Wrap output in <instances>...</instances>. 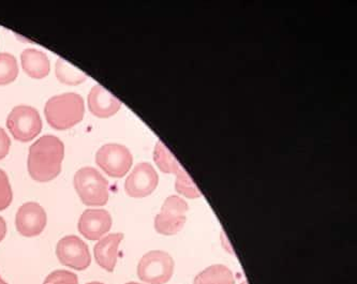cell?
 <instances>
[{"instance_id": "1", "label": "cell", "mask_w": 357, "mask_h": 284, "mask_svg": "<svg viewBox=\"0 0 357 284\" xmlns=\"http://www.w3.org/2000/svg\"><path fill=\"white\" fill-rule=\"evenodd\" d=\"M65 157V145L61 139L47 134L40 137L29 148L28 172L40 183L53 181L61 174V163Z\"/></svg>"}, {"instance_id": "2", "label": "cell", "mask_w": 357, "mask_h": 284, "mask_svg": "<svg viewBox=\"0 0 357 284\" xmlns=\"http://www.w3.org/2000/svg\"><path fill=\"white\" fill-rule=\"evenodd\" d=\"M45 114L47 123L54 129H70L83 119L85 103L82 96L75 93L54 96L47 100Z\"/></svg>"}, {"instance_id": "3", "label": "cell", "mask_w": 357, "mask_h": 284, "mask_svg": "<svg viewBox=\"0 0 357 284\" xmlns=\"http://www.w3.org/2000/svg\"><path fill=\"white\" fill-rule=\"evenodd\" d=\"M75 188L87 206H103L109 201V181L95 167L79 169L75 175Z\"/></svg>"}, {"instance_id": "4", "label": "cell", "mask_w": 357, "mask_h": 284, "mask_svg": "<svg viewBox=\"0 0 357 284\" xmlns=\"http://www.w3.org/2000/svg\"><path fill=\"white\" fill-rule=\"evenodd\" d=\"M174 267V260L167 252L153 250L139 262L137 277L146 284H165L172 278Z\"/></svg>"}, {"instance_id": "5", "label": "cell", "mask_w": 357, "mask_h": 284, "mask_svg": "<svg viewBox=\"0 0 357 284\" xmlns=\"http://www.w3.org/2000/svg\"><path fill=\"white\" fill-rule=\"evenodd\" d=\"M7 127L14 139L20 142H31L42 130L39 112L29 105H19L10 112Z\"/></svg>"}, {"instance_id": "6", "label": "cell", "mask_w": 357, "mask_h": 284, "mask_svg": "<svg viewBox=\"0 0 357 284\" xmlns=\"http://www.w3.org/2000/svg\"><path fill=\"white\" fill-rule=\"evenodd\" d=\"M188 204L177 195H171L165 200L160 213L155 216V229L162 235H175L185 225V214L188 211Z\"/></svg>"}, {"instance_id": "7", "label": "cell", "mask_w": 357, "mask_h": 284, "mask_svg": "<svg viewBox=\"0 0 357 284\" xmlns=\"http://www.w3.org/2000/svg\"><path fill=\"white\" fill-rule=\"evenodd\" d=\"M96 162L107 175L121 178L130 170L133 157L131 151L121 144H105L96 155Z\"/></svg>"}, {"instance_id": "8", "label": "cell", "mask_w": 357, "mask_h": 284, "mask_svg": "<svg viewBox=\"0 0 357 284\" xmlns=\"http://www.w3.org/2000/svg\"><path fill=\"white\" fill-rule=\"evenodd\" d=\"M56 255L63 266L73 268L75 271H85L91 266L89 246L75 235L61 238L56 247Z\"/></svg>"}, {"instance_id": "9", "label": "cell", "mask_w": 357, "mask_h": 284, "mask_svg": "<svg viewBox=\"0 0 357 284\" xmlns=\"http://www.w3.org/2000/svg\"><path fill=\"white\" fill-rule=\"evenodd\" d=\"M159 176L153 165L147 162L135 165L126 179L125 189L131 197H145L155 191L158 186Z\"/></svg>"}, {"instance_id": "10", "label": "cell", "mask_w": 357, "mask_h": 284, "mask_svg": "<svg viewBox=\"0 0 357 284\" xmlns=\"http://www.w3.org/2000/svg\"><path fill=\"white\" fill-rule=\"evenodd\" d=\"M45 208L36 202H28L19 208L15 217L17 232L25 237L40 235L47 227Z\"/></svg>"}, {"instance_id": "11", "label": "cell", "mask_w": 357, "mask_h": 284, "mask_svg": "<svg viewBox=\"0 0 357 284\" xmlns=\"http://www.w3.org/2000/svg\"><path fill=\"white\" fill-rule=\"evenodd\" d=\"M112 216L105 209H87L79 217L77 229L89 241H100L112 227Z\"/></svg>"}, {"instance_id": "12", "label": "cell", "mask_w": 357, "mask_h": 284, "mask_svg": "<svg viewBox=\"0 0 357 284\" xmlns=\"http://www.w3.org/2000/svg\"><path fill=\"white\" fill-rule=\"evenodd\" d=\"M123 239V234H109L101 238L93 248V254L98 265L109 273H113L115 269L119 259V244Z\"/></svg>"}, {"instance_id": "13", "label": "cell", "mask_w": 357, "mask_h": 284, "mask_svg": "<svg viewBox=\"0 0 357 284\" xmlns=\"http://www.w3.org/2000/svg\"><path fill=\"white\" fill-rule=\"evenodd\" d=\"M121 107V102L101 85H95L89 95V109L99 118L115 115Z\"/></svg>"}, {"instance_id": "14", "label": "cell", "mask_w": 357, "mask_h": 284, "mask_svg": "<svg viewBox=\"0 0 357 284\" xmlns=\"http://www.w3.org/2000/svg\"><path fill=\"white\" fill-rule=\"evenodd\" d=\"M21 61L24 71L29 77L33 79H43L49 75L51 63L45 52L36 49L24 50Z\"/></svg>"}, {"instance_id": "15", "label": "cell", "mask_w": 357, "mask_h": 284, "mask_svg": "<svg viewBox=\"0 0 357 284\" xmlns=\"http://www.w3.org/2000/svg\"><path fill=\"white\" fill-rule=\"evenodd\" d=\"M193 284H235V278L230 268L217 264L201 271Z\"/></svg>"}, {"instance_id": "16", "label": "cell", "mask_w": 357, "mask_h": 284, "mask_svg": "<svg viewBox=\"0 0 357 284\" xmlns=\"http://www.w3.org/2000/svg\"><path fill=\"white\" fill-rule=\"evenodd\" d=\"M56 77L66 85H79L87 79L86 73H84L63 58H59L56 63Z\"/></svg>"}, {"instance_id": "17", "label": "cell", "mask_w": 357, "mask_h": 284, "mask_svg": "<svg viewBox=\"0 0 357 284\" xmlns=\"http://www.w3.org/2000/svg\"><path fill=\"white\" fill-rule=\"evenodd\" d=\"M153 159L163 173L176 174L181 170V167L176 158L172 155V153L167 149V146L160 140L158 143L155 144Z\"/></svg>"}, {"instance_id": "18", "label": "cell", "mask_w": 357, "mask_h": 284, "mask_svg": "<svg viewBox=\"0 0 357 284\" xmlns=\"http://www.w3.org/2000/svg\"><path fill=\"white\" fill-rule=\"evenodd\" d=\"M19 65L12 54L0 53V85H7L17 80Z\"/></svg>"}, {"instance_id": "19", "label": "cell", "mask_w": 357, "mask_h": 284, "mask_svg": "<svg viewBox=\"0 0 357 284\" xmlns=\"http://www.w3.org/2000/svg\"><path fill=\"white\" fill-rule=\"evenodd\" d=\"M176 176L175 187H176L178 193L183 194L189 199H197V197H201V192L197 189V185L193 183L190 176L183 167H181V170L177 172Z\"/></svg>"}, {"instance_id": "20", "label": "cell", "mask_w": 357, "mask_h": 284, "mask_svg": "<svg viewBox=\"0 0 357 284\" xmlns=\"http://www.w3.org/2000/svg\"><path fill=\"white\" fill-rule=\"evenodd\" d=\"M13 199L11 185H10L9 178L7 174L3 170H0V211H3L9 207Z\"/></svg>"}, {"instance_id": "21", "label": "cell", "mask_w": 357, "mask_h": 284, "mask_svg": "<svg viewBox=\"0 0 357 284\" xmlns=\"http://www.w3.org/2000/svg\"><path fill=\"white\" fill-rule=\"evenodd\" d=\"M43 284H79V278L71 271H55L47 276Z\"/></svg>"}, {"instance_id": "22", "label": "cell", "mask_w": 357, "mask_h": 284, "mask_svg": "<svg viewBox=\"0 0 357 284\" xmlns=\"http://www.w3.org/2000/svg\"><path fill=\"white\" fill-rule=\"evenodd\" d=\"M10 146L11 141L9 135L3 128H0V160L3 159L9 154Z\"/></svg>"}, {"instance_id": "23", "label": "cell", "mask_w": 357, "mask_h": 284, "mask_svg": "<svg viewBox=\"0 0 357 284\" xmlns=\"http://www.w3.org/2000/svg\"><path fill=\"white\" fill-rule=\"evenodd\" d=\"M6 234H7V223L3 217H0V243L3 241Z\"/></svg>"}, {"instance_id": "24", "label": "cell", "mask_w": 357, "mask_h": 284, "mask_svg": "<svg viewBox=\"0 0 357 284\" xmlns=\"http://www.w3.org/2000/svg\"><path fill=\"white\" fill-rule=\"evenodd\" d=\"M87 284H105L102 283V282H89V283Z\"/></svg>"}, {"instance_id": "25", "label": "cell", "mask_w": 357, "mask_h": 284, "mask_svg": "<svg viewBox=\"0 0 357 284\" xmlns=\"http://www.w3.org/2000/svg\"><path fill=\"white\" fill-rule=\"evenodd\" d=\"M0 284H8V283H7V282L5 281V280L1 279V278H0Z\"/></svg>"}, {"instance_id": "26", "label": "cell", "mask_w": 357, "mask_h": 284, "mask_svg": "<svg viewBox=\"0 0 357 284\" xmlns=\"http://www.w3.org/2000/svg\"><path fill=\"white\" fill-rule=\"evenodd\" d=\"M126 284H142V283H139V282H128V283H126Z\"/></svg>"}, {"instance_id": "27", "label": "cell", "mask_w": 357, "mask_h": 284, "mask_svg": "<svg viewBox=\"0 0 357 284\" xmlns=\"http://www.w3.org/2000/svg\"><path fill=\"white\" fill-rule=\"evenodd\" d=\"M241 284H247V282L246 281H243V282H241Z\"/></svg>"}]
</instances>
